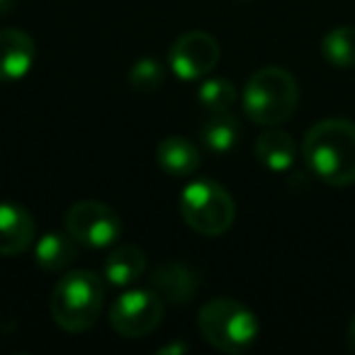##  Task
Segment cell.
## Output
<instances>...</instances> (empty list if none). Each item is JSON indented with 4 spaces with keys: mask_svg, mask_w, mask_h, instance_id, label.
Here are the masks:
<instances>
[{
    "mask_svg": "<svg viewBox=\"0 0 355 355\" xmlns=\"http://www.w3.org/2000/svg\"><path fill=\"white\" fill-rule=\"evenodd\" d=\"M304 163L321 183L348 188L355 183V124L343 117L316 122L302 141Z\"/></svg>",
    "mask_w": 355,
    "mask_h": 355,
    "instance_id": "1",
    "label": "cell"
},
{
    "mask_svg": "<svg viewBox=\"0 0 355 355\" xmlns=\"http://www.w3.org/2000/svg\"><path fill=\"white\" fill-rule=\"evenodd\" d=\"M300 103V85L290 71L266 66L248 78L243 88V112L261 127H277L295 114Z\"/></svg>",
    "mask_w": 355,
    "mask_h": 355,
    "instance_id": "2",
    "label": "cell"
},
{
    "mask_svg": "<svg viewBox=\"0 0 355 355\" xmlns=\"http://www.w3.org/2000/svg\"><path fill=\"white\" fill-rule=\"evenodd\" d=\"M105 302V285L90 270H71L51 292V316L69 334H80L98 324Z\"/></svg>",
    "mask_w": 355,
    "mask_h": 355,
    "instance_id": "3",
    "label": "cell"
},
{
    "mask_svg": "<svg viewBox=\"0 0 355 355\" xmlns=\"http://www.w3.org/2000/svg\"><path fill=\"white\" fill-rule=\"evenodd\" d=\"M202 338L229 355L246 353L258 338V319L246 304L232 297H217L202 304L198 314Z\"/></svg>",
    "mask_w": 355,
    "mask_h": 355,
    "instance_id": "4",
    "label": "cell"
},
{
    "mask_svg": "<svg viewBox=\"0 0 355 355\" xmlns=\"http://www.w3.org/2000/svg\"><path fill=\"white\" fill-rule=\"evenodd\" d=\"M180 217L193 232L202 236H222L232 229L236 205L222 185L202 178L185 185V190L180 193Z\"/></svg>",
    "mask_w": 355,
    "mask_h": 355,
    "instance_id": "5",
    "label": "cell"
},
{
    "mask_svg": "<svg viewBox=\"0 0 355 355\" xmlns=\"http://www.w3.org/2000/svg\"><path fill=\"white\" fill-rule=\"evenodd\" d=\"M66 232L88 248H107L122 234V222L117 212L98 200L76 202L66 212Z\"/></svg>",
    "mask_w": 355,
    "mask_h": 355,
    "instance_id": "6",
    "label": "cell"
},
{
    "mask_svg": "<svg viewBox=\"0 0 355 355\" xmlns=\"http://www.w3.org/2000/svg\"><path fill=\"white\" fill-rule=\"evenodd\" d=\"M163 297L156 290H127L110 309V324L124 338H144L163 319Z\"/></svg>",
    "mask_w": 355,
    "mask_h": 355,
    "instance_id": "7",
    "label": "cell"
},
{
    "mask_svg": "<svg viewBox=\"0 0 355 355\" xmlns=\"http://www.w3.org/2000/svg\"><path fill=\"white\" fill-rule=\"evenodd\" d=\"M219 42L207 32H185L173 42L168 64L180 80H200L219 64Z\"/></svg>",
    "mask_w": 355,
    "mask_h": 355,
    "instance_id": "8",
    "label": "cell"
},
{
    "mask_svg": "<svg viewBox=\"0 0 355 355\" xmlns=\"http://www.w3.org/2000/svg\"><path fill=\"white\" fill-rule=\"evenodd\" d=\"M37 56V44L17 27L0 30V83H15L30 73Z\"/></svg>",
    "mask_w": 355,
    "mask_h": 355,
    "instance_id": "9",
    "label": "cell"
},
{
    "mask_svg": "<svg viewBox=\"0 0 355 355\" xmlns=\"http://www.w3.org/2000/svg\"><path fill=\"white\" fill-rule=\"evenodd\" d=\"M151 290H156L166 302L188 304L200 290V275L195 268L178 261H163L151 272Z\"/></svg>",
    "mask_w": 355,
    "mask_h": 355,
    "instance_id": "10",
    "label": "cell"
},
{
    "mask_svg": "<svg viewBox=\"0 0 355 355\" xmlns=\"http://www.w3.org/2000/svg\"><path fill=\"white\" fill-rule=\"evenodd\" d=\"M37 224L25 207L15 202H0V256L25 253L35 241Z\"/></svg>",
    "mask_w": 355,
    "mask_h": 355,
    "instance_id": "11",
    "label": "cell"
},
{
    "mask_svg": "<svg viewBox=\"0 0 355 355\" xmlns=\"http://www.w3.org/2000/svg\"><path fill=\"white\" fill-rule=\"evenodd\" d=\"M146 272V256L134 243H122L110 251V256L103 263V275L110 285L129 287Z\"/></svg>",
    "mask_w": 355,
    "mask_h": 355,
    "instance_id": "12",
    "label": "cell"
},
{
    "mask_svg": "<svg viewBox=\"0 0 355 355\" xmlns=\"http://www.w3.org/2000/svg\"><path fill=\"white\" fill-rule=\"evenodd\" d=\"M156 161L168 175L173 178H188L202 163L200 148L195 146L190 139L185 137H168L158 144L156 148Z\"/></svg>",
    "mask_w": 355,
    "mask_h": 355,
    "instance_id": "13",
    "label": "cell"
},
{
    "mask_svg": "<svg viewBox=\"0 0 355 355\" xmlns=\"http://www.w3.org/2000/svg\"><path fill=\"white\" fill-rule=\"evenodd\" d=\"M80 253V243L71 236L69 232L59 234L51 232L44 234V236L37 241L35 246V261L42 270L46 272H61L69 266H73V261Z\"/></svg>",
    "mask_w": 355,
    "mask_h": 355,
    "instance_id": "14",
    "label": "cell"
},
{
    "mask_svg": "<svg viewBox=\"0 0 355 355\" xmlns=\"http://www.w3.org/2000/svg\"><path fill=\"white\" fill-rule=\"evenodd\" d=\"M295 156H297L295 139L287 132H282V129L268 127L266 132L258 137L256 158L268 171H272V173L287 171V168H292V163H295Z\"/></svg>",
    "mask_w": 355,
    "mask_h": 355,
    "instance_id": "15",
    "label": "cell"
},
{
    "mask_svg": "<svg viewBox=\"0 0 355 355\" xmlns=\"http://www.w3.org/2000/svg\"><path fill=\"white\" fill-rule=\"evenodd\" d=\"M202 137L205 146L214 153H227L232 151L234 146L239 144L241 139V124L239 119L234 117L232 112H214L207 122L202 124Z\"/></svg>",
    "mask_w": 355,
    "mask_h": 355,
    "instance_id": "16",
    "label": "cell"
},
{
    "mask_svg": "<svg viewBox=\"0 0 355 355\" xmlns=\"http://www.w3.org/2000/svg\"><path fill=\"white\" fill-rule=\"evenodd\" d=\"M321 54L336 69L355 66V27H336L321 42Z\"/></svg>",
    "mask_w": 355,
    "mask_h": 355,
    "instance_id": "17",
    "label": "cell"
},
{
    "mask_svg": "<svg viewBox=\"0 0 355 355\" xmlns=\"http://www.w3.org/2000/svg\"><path fill=\"white\" fill-rule=\"evenodd\" d=\"M198 100L209 112H229L236 103V88L227 78H207L198 90Z\"/></svg>",
    "mask_w": 355,
    "mask_h": 355,
    "instance_id": "18",
    "label": "cell"
},
{
    "mask_svg": "<svg viewBox=\"0 0 355 355\" xmlns=\"http://www.w3.org/2000/svg\"><path fill=\"white\" fill-rule=\"evenodd\" d=\"M166 80V69L158 59H141L129 69V85L139 93H153Z\"/></svg>",
    "mask_w": 355,
    "mask_h": 355,
    "instance_id": "19",
    "label": "cell"
},
{
    "mask_svg": "<svg viewBox=\"0 0 355 355\" xmlns=\"http://www.w3.org/2000/svg\"><path fill=\"white\" fill-rule=\"evenodd\" d=\"M345 343H348L350 353H355V316L350 319V324H348V336H345Z\"/></svg>",
    "mask_w": 355,
    "mask_h": 355,
    "instance_id": "20",
    "label": "cell"
},
{
    "mask_svg": "<svg viewBox=\"0 0 355 355\" xmlns=\"http://www.w3.org/2000/svg\"><path fill=\"white\" fill-rule=\"evenodd\" d=\"M185 350H188V345L180 343V345H166V348H161L158 353H161V355H168V353H185Z\"/></svg>",
    "mask_w": 355,
    "mask_h": 355,
    "instance_id": "21",
    "label": "cell"
},
{
    "mask_svg": "<svg viewBox=\"0 0 355 355\" xmlns=\"http://www.w3.org/2000/svg\"><path fill=\"white\" fill-rule=\"evenodd\" d=\"M17 6V0H0V15H8L12 12V8Z\"/></svg>",
    "mask_w": 355,
    "mask_h": 355,
    "instance_id": "22",
    "label": "cell"
},
{
    "mask_svg": "<svg viewBox=\"0 0 355 355\" xmlns=\"http://www.w3.org/2000/svg\"><path fill=\"white\" fill-rule=\"evenodd\" d=\"M239 3H246V0H239Z\"/></svg>",
    "mask_w": 355,
    "mask_h": 355,
    "instance_id": "23",
    "label": "cell"
}]
</instances>
